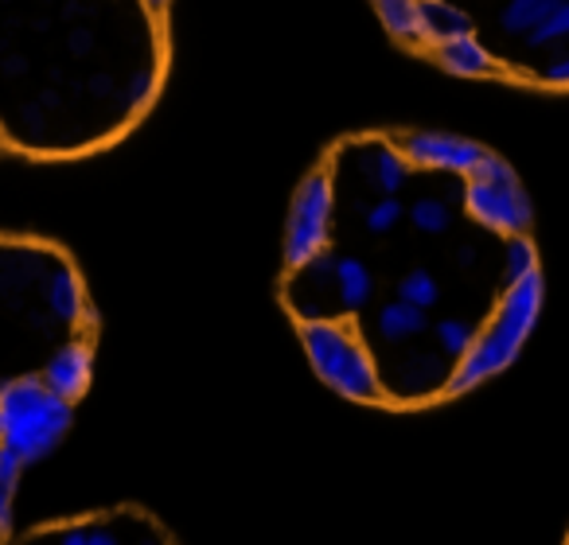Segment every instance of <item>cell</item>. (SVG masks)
I'll list each match as a JSON object with an SVG mask.
<instances>
[{"instance_id":"6da1fadb","label":"cell","mask_w":569,"mask_h":545,"mask_svg":"<svg viewBox=\"0 0 569 545\" xmlns=\"http://www.w3.org/2000/svg\"><path fill=\"white\" fill-rule=\"evenodd\" d=\"M74 402L59 397L43 379H12L0 386V448L20 464H40L71 428Z\"/></svg>"},{"instance_id":"7a4b0ae2","label":"cell","mask_w":569,"mask_h":545,"mask_svg":"<svg viewBox=\"0 0 569 545\" xmlns=\"http://www.w3.org/2000/svg\"><path fill=\"white\" fill-rule=\"evenodd\" d=\"M538 309H542V277L530 273V277L515 281V285L503 293L499 309L491 312V320L483 324L472 355L460 363L457 379H452V390L480 386L483 379L503 371V366L519 355L522 343H527L530 327H535V320H538Z\"/></svg>"},{"instance_id":"3957f363","label":"cell","mask_w":569,"mask_h":545,"mask_svg":"<svg viewBox=\"0 0 569 545\" xmlns=\"http://www.w3.org/2000/svg\"><path fill=\"white\" fill-rule=\"evenodd\" d=\"M301 340L309 351L317 374L332 390H340L351 402H382L379 371L375 359L356 335L336 320H320V324H301Z\"/></svg>"},{"instance_id":"277c9868","label":"cell","mask_w":569,"mask_h":545,"mask_svg":"<svg viewBox=\"0 0 569 545\" xmlns=\"http://www.w3.org/2000/svg\"><path fill=\"white\" fill-rule=\"evenodd\" d=\"M465 206L472 219L491 234H527L530 226V203L522 195L515 172L499 157H483V164L465 180Z\"/></svg>"},{"instance_id":"5b68a950","label":"cell","mask_w":569,"mask_h":545,"mask_svg":"<svg viewBox=\"0 0 569 545\" xmlns=\"http://www.w3.org/2000/svg\"><path fill=\"white\" fill-rule=\"evenodd\" d=\"M332 226H336V180L328 172H317L297 191L293 214H289V234H284V261H289V269L305 265L320 250H328Z\"/></svg>"},{"instance_id":"8992f818","label":"cell","mask_w":569,"mask_h":545,"mask_svg":"<svg viewBox=\"0 0 569 545\" xmlns=\"http://www.w3.org/2000/svg\"><path fill=\"white\" fill-rule=\"evenodd\" d=\"M402 152L410 164L429 168V172H449V175H472L483 164L488 152L472 141H460L449 133H410L402 137Z\"/></svg>"},{"instance_id":"52a82bcc","label":"cell","mask_w":569,"mask_h":545,"mask_svg":"<svg viewBox=\"0 0 569 545\" xmlns=\"http://www.w3.org/2000/svg\"><path fill=\"white\" fill-rule=\"evenodd\" d=\"M90 371H94V355H90V343H63L56 355H48L40 379L56 390L67 402H79L90 386Z\"/></svg>"},{"instance_id":"ba28073f","label":"cell","mask_w":569,"mask_h":545,"mask_svg":"<svg viewBox=\"0 0 569 545\" xmlns=\"http://www.w3.org/2000/svg\"><path fill=\"white\" fill-rule=\"evenodd\" d=\"M406 222L418 230L421 238H441L457 222V191H418V195L406 203Z\"/></svg>"},{"instance_id":"9c48e42d","label":"cell","mask_w":569,"mask_h":545,"mask_svg":"<svg viewBox=\"0 0 569 545\" xmlns=\"http://www.w3.org/2000/svg\"><path fill=\"white\" fill-rule=\"evenodd\" d=\"M43 301H48L51 316L67 320V324H74V320L87 316V296H82L79 277H74V269L67 265V261H56V265L48 269V281H43Z\"/></svg>"},{"instance_id":"30bf717a","label":"cell","mask_w":569,"mask_h":545,"mask_svg":"<svg viewBox=\"0 0 569 545\" xmlns=\"http://www.w3.org/2000/svg\"><path fill=\"white\" fill-rule=\"evenodd\" d=\"M421 28H426V43L437 48V43L472 36V17L449 4V0H421Z\"/></svg>"},{"instance_id":"8fae6325","label":"cell","mask_w":569,"mask_h":545,"mask_svg":"<svg viewBox=\"0 0 569 545\" xmlns=\"http://www.w3.org/2000/svg\"><path fill=\"white\" fill-rule=\"evenodd\" d=\"M437 59L449 67L452 74H468V79H480V74H491V51L483 48L476 36H460V40L437 43Z\"/></svg>"},{"instance_id":"7c38bea8","label":"cell","mask_w":569,"mask_h":545,"mask_svg":"<svg viewBox=\"0 0 569 545\" xmlns=\"http://www.w3.org/2000/svg\"><path fill=\"white\" fill-rule=\"evenodd\" d=\"M566 0H507L499 12V28L507 36H535Z\"/></svg>"},{"instance_id":"4fadbf2b","label":"cell","mask_w":569,"mask_h":545,"mask_svg":"<svg viewBox=\"0 0 569 545\" xmlns=\"http://www.w3.org/2000/svg\"><path fill=\"white\" fill-rule=\"evenodd\" d=\"M441 296H445V285L429 265L406 269L402 277H398V285H395V301L413 304V309H421V312H433L437 304H441Z\"/></svg>"},{"instance_id":"5bb4252c","label":"cell","mask_w":569,"mask_h":545,"mask_svg":"<svg viewBox=\"0 0 569 545\" xmlns=\"http://www.w3.org/2000/svg\"><path fill=\"white\" fill-rule=\"evenodd\" d=\"M379 12L398 40L426 43V28H421V0H379Z\"/></svg>"},{"instance_id":"9a60e30c","label":"cell","mask_w":569,"mask_h":545,"mask_svg":"<svg viewBox=\"0 0 569 545\" xmlns=\"http://www.w3.org/2000/svg\"><path fill=\"white\" fill-rule=\"evenodd\" d=\"M561 40H569V0L561 4L558 12H553L550 20H546L542 28H538L535 36H530V43H535V48H553V43H561Z\"/></svg>"},{"instance_id":"2e32d148","label":"cell","mask_w":569,"mask_h":545,"mask_svg":"<svg viewBox=\"0 0 569 545\" xmlns=\"http://www.w3.org/2000/svg\"><path fill=\"white\" fill-rule=\"evenodd\" d=\"M542 79L550 82V87H569V51L542 67Z\"/></svg>"},{"instance_id":"e0dca14e","label":"cell","mask_w":569,"mask_h":545,"mask_svg":"<svg viewBox=\"0 0 569 545\" xmlns=\"http://www.w3.org/2000/svg\"><path fill=\"white\" fill-rule=\"evenodd\" d=\"M149 4H157V9H164V4H168V0H149Z\"/></svg>"}]
</instances>
